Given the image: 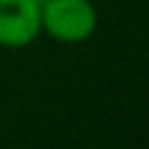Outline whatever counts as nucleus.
I'll use <instances>...</instances> for the list:
<instances>
[{
    "mask_svg": "<svg viewBox=\"0 0 149 149\" xmlns=\"http://www.w3.org/2000/svg\"><path fill=\"white\" fill-rule=\"evenodd\" d=\"M40 21L56 42L79 44L95 33L98 12L91 0H42Z\"/></svg>",
    "mask_w": 149,
    "mask_h": 149,
    "instance_id": "f257e3e1",
    "label": "nucleus"
},
{
    "mask_svg": "<svg viewBox=\"0 0 149 149\" xmlns=\"http://www.w3.org/2000/svg\"><path fill=\"white\" fill-rule=\"evenodd\" d=\"M42 33L37 0H0V47L23 49Z\"/></svg>",
    "mask_w": 149,
    "mask_h": 149,
    "instance_id": "f03ea898",
    "label": "nucleus"
}]
</instances>
